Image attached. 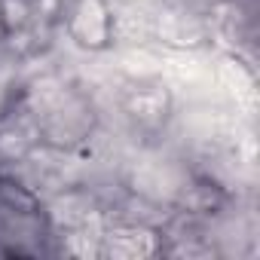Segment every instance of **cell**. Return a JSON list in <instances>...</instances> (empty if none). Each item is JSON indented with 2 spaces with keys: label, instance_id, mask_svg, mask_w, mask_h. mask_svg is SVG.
Returning a JSON list of instances; mask_svg holds the SVG:
<instances>
[{
  "label": "cell",
  "instance_id": "cell-1",
  "mask_svg": "<svg viewBox=\"0 0 260 260\" xmlns=\"http://www.w3.org/2000/svg\"><path fill=\"white\" fill-rule=\"evenodd\" d=\"M19 107L31 116L40 144L58 147V150H80L92 135V128L98 125L92 95L80 83L55 71L34 77L25 86Z\"/></svg>",
  "mask_w": 260,
  "mask_h": 260
},
{
  "label": "cell",
  "instance_id": "cell-7",
  "mask_svg": "<svg viewBox=\"0 0 260 260\" xmlns=\"http://www.w3.org/2000/svg\"><path fill=\"white\" fill-rule=\"evenodd\" d=\"M7 40V28H4V16H0V43Z\"/></svg>",
  "mask_w": 260,
  "mask_h": 260
},
{
  "label": "cell",
  "instance_id": "cell-6",
  "mask_svg": "<svg viewBox=\"0 0 260 260\" xmlns=\"http://www.w3.org/2000/svg\"><path fill=\"white\" fill-rule=\"evenodd\" d=\"M0 16H4L7 37L22 34L34 25H46L49 19L40 10V0H0Z\"/></svg>",
  "mask_w": 260,
  "mask_h": 260
},
{
  "label": "cell",
  "instance_id": "cell-4",
  "mask_svg": "<svg viewBox=\"0 0 260 260\" xmlns=\"http://www.w3.org/2000/svg\"><path fill=\"white\" fill-rule=\"evenodd\" d=\"M68 37L86 52L110 46V7L107 0H71L68 4Z\"/></svg>",
  "mask_w": 260,
  "mask_h": 260
},
{
  "label": "cell",
  "instance_id": "cell-2",
  "mask_svg": "<svg viewBox=\"0 0 260 260\" xmlns=\"http://www.w3.org/2000/svg\"><path fill=\"white\" fill-rule=\"evenodd\" d=\"M193 178L196 175L190 172L184 153L162 144H144L122 172V181L132 193L166 205H175Z\"/></svg>",
  "mask_w": 260,
  "mask_h": 260
},
{
  "label": "cell",
  "instance_id": "cell-5",
  "mask_svg": "<svg viewBox=\"0 0 260 260\" xmlns=\"http://www.w3.org/2000/svg\"><path fill=\"white\" fill-rule=\"evenodd\" d=\"M159 251H162L159 230L128 226V223H104V233H101V257L141 260V257H156Z\"/></svg>",
  "mask_w": 260,
  "mask_h": 260
},
{
  "label": "cell",
  "instance_id": "cell-3",
  "mask_svg": "<svg viewBox=\"0 0 260 260\" xmlns=\"http://www.w3.org/2000/svg\"><path fill=\"white\" fill-rule=\"evenodd\" d=\"M40 205H43V214H46V220L52 223L55 233H64V230H77V226L101 223L104 220L101 199L92 190H86L83 184H68V187L55 190L52 196H46Z\"/></svg>",
  "mask_w": 260,
  "mask_h": 260
}]
</instances>
